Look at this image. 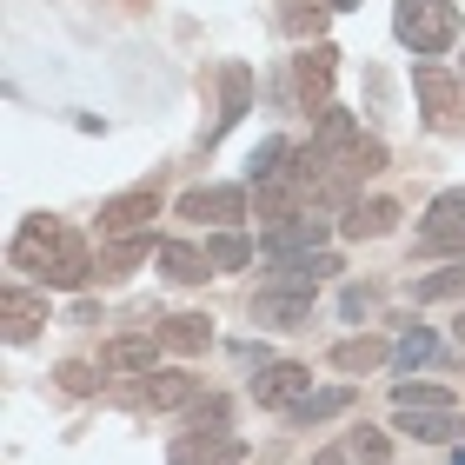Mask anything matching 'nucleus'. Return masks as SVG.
<instances>
[{
    "instance_id": "1",
    "label": "nucleus",
    "mask_w": 465,
    "mask_h": 465,
    "mask_svg": "<svg viewBox=\"0 0 465 465\" xmlns=\"http://www.w3.org/2000/svg\"><path fill=\"white\" fill-rule=\"evenodd\" d=\"M7 260H14V272H34L40 286H87L100 272L87 240H80L67 220H54V213H34L27 226H20L14 246H7Z\"/></svg>"
},
{
    "instance_id": "2",
    "label": "nucleus",
    "mask_w": 465,
    "mask_h": 465,
    "mask_svg": "<svg viewBox=\"0 0 465 465\" xmlns=\"http://www.w3.org/2000/svg\"><path fill=\"white\" fill-rule=\"evenodd\" d=\"M312 146H320L326 160H340L352 180H372L379 166H386V146H379L366 126L346 114V107H326L320 120H312Z\"/></svg>"
},
{
    "instance_id": "3",
    "label": "nucleus",
    "mask_w": 465,
    "mask_h": 465,
    "mask_svg": "<svg viewBox=\"0 0 465 465\" xmlns=\"http://www.w3.org/2000/svg\"><path fill=\"white\" fill-rule=\"evenodd\" d=\"M392 34L406 40L419 60H432V54H446L459 40V7L452 0H399L392 7Z\"/></svg>"
},
{
    "instance_id": "4",
    "label": "nucleus",
    "mask_w": 465,
    "mask_h": 465,
    "mask_svg": "<svg viewBox=\"0 0 465 465\" xmlns=\"http://www.w3.org/2000/svg\"><path fill=\"white\" fill-rule=\"evenodd\" d=\"M134 412H186L200 399V379L193 372H146V379H134V386L120 392Z\"/></svg>"
},
{
    "instance_id": "5",
    "label": "nucleus",
    "mask_w": 465,
    "mask_h": 465,
    "mask_svg": "<svg viewBox=\"0 0 465 465\" xmlns=\"http://www.w3.org/2000/svg\"><path fill=\"white\" fill-rule=\"evenodd\" d=\"M326 232H332V220H320V213H292V220H280V226H266V232H260V252H266V260L326 252Z\"/></svg>"
},
{
    "instance_id": "6",
    "label": "nucleus",
    "mask_w": 465,
    "mask_h": 465,
    "mask_svg": "<svg viewBox=\"0 0 465 465\" xmlns=\"http://www.w3.org/2000/svg\"><path fill=\"white\" fill-rule=\"evenodd\" d=\"M153 213H160V186H134V193H114L107 206H100V240H140Z\"/></svg>"
},
{
    "instance_id": "7",
    "label": "nucleus",
    "mask_w": 465,
    "mask_h": 465,
    "mask_svg": "<svg viewBox=\"0 0 465 465\" xmlns=\"http://www.w3.org/2000/svg\"><path fill=\"white\" fill-rule=\"evenodd\" d=\"M306 392H312V372H306V366H292V359H266L260 379H252V399H260L266 412H292Z\"/></svg>"
},
{
    "instance_id": "8",
    "label": "nucleus",
    "mask_w": 465,
    "mask_h": 465,
    "mask_svg": "<svg viewBox=\"0 0 465 465\" xmlns=\"http://www.w3.org/2000/svg\"><path fill=\"white\" fill-rule=\"evenodd\" d=\"M180 220H200V226L232 232L246 220V186H193V193L180 200Z\"/></svg>"
},
{
    "instance_id": "9",
    "label": "nucleus",
    "mask_w": 465,
    "mask_h": 465,
    "mask_svg": "<svg viewBox=\"0 0 465 465\" xmlns=\"http://www.w3.org/2000/svg\"><path fill=\"white\" fill-rule=\"evenodd\" d=\"M412 87H419V114H426V126H439V134H452L459 126V80L446 74V67H419L412 74Z\"/></svg>"
},
{
    "instance_id": "10",
    "label": "nucleus",
    "mask_w": 465,
    "mask_h": 465,
    "mask_svg": "<svg viewBox=\"0 0 465 465\" xmlns=\"http://www.w3.org/2000/svg\"><path fill=\"white\" fill-rule=\"evenodd\" d=\"M326 272H340L332 252H300V260H266L260 286H266V292H320Z\"/></svg>"
},
{
    "instance_id": "11",
    "label": "nucleus",
    "mask_w": 465,
    "mask_h": 465,
    "mask_svg": "<svg viewBox=\"0 0 465 465\" xmlns=\"http://www.w3.org/2000/svg\"><path fill=\"white\" fill-rule=\"evenodd\" d=\"M173 465H246V446L232 432H180L173 446H166Z\"/></svg>"
},
{
    "instance_id": "12",
    "label": "nucleus",
    "mask_w": 465,
    "mask_h": 465,
    "mask_svg": "<svg viewBox=\"0 0 465 465\" xmlns=\"http://www.w3.org/2000/svg\"><path fill=\"white\" fill-rule=\"evenodd\" d=\"M332 67H340V54L326 47V40H312V47L292 60V74H300V100L312 114H326L332 107Z\"/></svg>"
},
{
    "instance_id": "13",
    "label": "nucleus",
    "mask_w": 465,
    "mask_h": 465,
    "mask_svg": "<svg viewBox=\"0 0 465 465\" xmlns=\"http://www.w3.org/2000/svg\"><path fill=\"white\" fill-rule=\"evenodd\" d=\"M0 320H7V340L14 346H27L40 326H47V292H34V286H7L0 292Z\"/></svg>"
},
{
    "instance_id": "14",
    "label": "nucleus",
    "mask_w": 465,
    "mask_h": 465,
    "mask_svg": "<svg viewBox=\"0 0 465 465\" xmlns=\"http://www.w3.org/2000/svg\"><path fill=\"white\" fill-rule=\"evenodd\" d=\"M160 359V332H126V340H107L100 346V366L107 372H126V379H146Z\"/></svg>"
},
{
    "instance_id": "15",
    "label": "nucleus",
    "mask_w": 465,
    "mask_h": 465,
    "mask_svg": "<svg viewBox=\"0 0 465 465\" xmlns=\"http://www.w3.org/2000/svg\"><path fill=\"white\" fill-rule=\"evenodd\" d=\"M399 226V206L392 200H352L340 213V232L346 240H386V232Z\"/></svg>"
},
{
    "instance_id": "16",
    "label": "nucleus",
    "mask_w": 465,
    "mask_h": 465,
    "mask_svg": "<svg viewBox=\"0 0 465 465\" xmlns=\"http://www.w3.org/2000/svg\"><path fill=\"white\" fill-rule=\"evenodd\" d=\"M386 359H399V346H386L379 332H352V340L332 346V366H340V372H379Z\"/></svg>"
},
{
    "instance_id": "17",
    "label": "nucleus",
    "mask_w": 465,
    "mask_h": 465,
    "mask_svg": "<svg viewBox=\"0 0 465 465\" xmlns=\"http://www.w3.org/2000/svg\"><path fill=\"white\" fill-rule=\"evenodd\" d=\"M399 432L419 439V446H452V439L465 432V412H399Z\"/></svg>"
},
{
    "instance_id": "18",
    "label": "nucleus",
    "mask_w": 465,
    "mask_h": 465,
    "mask_svg": "<svg viewBox=\"0 0 465 465\" xmlns=\"http://www.w3.org/2000/svg\"><path fill=\"white\" fill-rule=\"evenodd\" d=\"M252 320L260 326H300V320H312V292H252Z\"/></svg>"
},
{
    "instance_id": "19",
    "label": "nucleus",
    "mask_w": 465,
    "mask_h": 465,
    "mask_svg": "<svg viewBox=\"0 0 465 465\" xmlns=\"http://www.w3.org/2000/svg\"><path fill=\"white\" fill-rule=\"evenodd\" d=\"M160 266H166V280H180V286L213 280V260H206V246H186V240H160Z\"/></svg>"
},
{
    "instance_id": "20",
    "label": "nucleus",
    "mask_w": 465,
    "mask_h": 465,
    "mask_svg": "<svg viewBox=\"0 0 465 465\" xmlns=\"http://www.w3.org/2000/svg\"><path fill=\"white\" fill-rule=\"evenodd\" d=\"M419 260H446V252H452V260H465V220H446V213H432L426 226H419Z\"/></svg>"
},
{
    "instance_id": "21",
    "label": "nucleus",
    "mask_w": 465,
    "mask_h": 465,
    "mask_svg": "<svg viewBox=\"0 0 465 465\" xmlns=\"http://www.w3.org/2000/svg\"><path fill=\"white\" fill-rule=\"evenodd\" d=\"M220 87H226V107H220V120H213V134H206V140H220L226 126H240L246 100H252V74L240 67V60H226V67H220Z\"/></svg>"
},
{
    "instance_id": "22",
    "label": "nucleus",
    "mask_w": 465,
    "mask_h": 465,
    "mask_svg": "<svg viewBox=\"0 0 465 465\" xmlns=\"http://www.w3.org/2000/svg\"><path fill=\"white\" fill-rule=\"evenodd\" d=\"M206 340H213V320H206V312H173V320L160 326L166 352H206Z\"/></svg>"
},
{
    "instance_id": "23",
    "label": "nucleus",
    "mask_w": 465,
    "mask_h": 465,
    "mask_svg": "<svg viewBox=\"0 0 465 465\" xmlns=\"http://www.w3.org/2000/svg\"><path fill=\"white\" fill-rule=\"evenodd\" d=\"M392 412H452V392L432 379H399L392 386Z\"/></svg>"
},
{
    "instance_id": "24",
    "label": "nucleus",
    "mask_w": 465,
    "mask_h": 465,
    "mask_svg": "<svg viewBox=\"0 0 465 465\" xmlns=\"http://www.w3.org/2000/svg\"><path fill=\"white\" fill-rule=\"evenodd\" d=\"M346 406H352V386H326V392H306L286 419H292V426H326V419H340Z\"/></svg>"
},
{
    "instance_id": "25",
    "label": "nucleus",
    "mask_w": 465,
    "mask_h": 465,
    "mask_svg": "<svg viewBox=\"0 0 465 465\" xmlns=\"http://www.w3.org/2000/svg\"><path fill=\"white\" fill-rule=\"evenodd\" d=\"M412 300L432 306V300H465V260H452L446 272H419L412 280Z\"/></svg>"
},
{
    "instance_id": "26",
    "label": "nucleus",
    "mask_w": 465,
    "mask_h": 465,
    "mask_svg": "<svg viewBox=\"0 0 465 465\" xmlns=\"http://www.w3.org/2000/svg\"><path fill=\"white\" fill-rule=\"evenodd\" d=\"M206 260H213V272H240L252 260V240L246 232H213V240H206Z\"/></svg>"
},
{
    "instance_id": "27",
    "label": "nucleus",
    "mask_w": 465,
    "mask_h": 465,
    "mask_svg": "<svg viewBox=\"0 0 465 465\" xmlns=\"http://www.w3.org/2000/svg\"><path fill=\"white\" fill-rule=\"evenodd\" d=\"M186 419H193V432H232V406H226L220 392L193 399V406H186Z\"/></svg>"
},
{
    "instance_id": "28",
    "label": "nucleus",
    "mask_w": 465,
    "mask_h": 465,
    "mask_svg": "<svg viewBox=\"0 0 465 465\" xmlns=\"http://www.w3.org/2000/svg\"><path fill=\"white\" fill-rule=\"evenodd\" d=\"M426 359H439V340H432V332L426 326H406V332H399V366H426Z\"/></svg>"
},
{
    "instance_id": "29",
    "label": "nucleus",
    "mask_w": 465,
    "mask_h": 465,
    "mask_svg": "<svg viewBox=\"0 0 465 465\" xmlns=\"http://www.w3.org/2000/svg\"><path fill=\"white\" fill-rule=\"evenodd\" d=\"M146 260V240H114L107 252H100V280H120L126 266H140Z\"/></svg>"
},
{
    "instance_id": "30",
    "label": "nucleus",
    "mask_w": 465,
    "mask_h": 465,
    "mask_svg": "<svg viewBox=\"0 0 465 465\" xmlns=\"http://www.w3.org/2000/svg\"><path fill=\"white\" fill-rule=\"evenodd\" d=\"M346 446H352V459H359V465H386V459H392V439L379 432V426H359Z\"/></svg>"
},
{
    "instance_id": "31",
    "label": "nucleus",
    "mask_w": 465,
    "mask_h": 465,
    "mask_svg": "<svg viewBox=\"0 0 465 465\" xmlns=\"http://www.w3.org/2000/svg\"><path fill=\"white\" fill-rule=\"evenodd\" d=\"M326 14H332L326 0H286V14H280V20H286L292 34H320V20H326Z\"/></svg>"
},
{
    "instance_id": "32",
    "label": "nucleus",
    "mask_w": 465,
    "mask_h": 465,
    "mask_svg": "<svg viewBox=\"0 0 465 465\" xmlns=\"http://www.w3.org/2000/svg\"><path fill=\"white\" fill-rule=\"evenodd\" d=\"M60 386H67V392H94V366L67 359V366H60Z\"/></svg>"
},
{
    "instance_id": "33",
    "label": "nucleus",
    "mask_w": 465,
    "mask_h": 465,
    "mask_svg": "<svg viewBox=\"0 0 465 465\" xmlns=\"http://www.w3.org/2000/svg\"><path fill=\"white\" fill-rule=\"evenodd\" d=\"M432 213H446V220H465V186H452V193H439V200H432Z\"/></svg>"
},
{
    "instance_id": "34",
    "label": "nucleus",
    "mask_w": 465,
    "mask_h": 465,
    "mask_svg": "<svg viewBox=\"0 0 465 465\" xmlns=\"http://www.w3.org/2000/svg\"><path fill=\"white\" fill-rule=\"evenodd\" d=\"M312 465H359L352 446H326V452H312Z\"/></svg>"
},
{
    "instance_id": "35",
    "label": "nucleus",
    "mask_w": 465,
    "mask_h": 465,
    "mask_svg": "<svg viewBox=\"0 0 465 465\" xmlns=\"http://www.w3.org/2000/svg\"><path fill=\"white\" fill-rule=\"evenodd\" d=\"M359 312H372V292H359V286H352V292H346V320H359Z\"/></svg>"
},
{
    "instance_id": "36",
    "label": "nucleus",
    "mask_w": 465,
    "mask_h": 465,
    "mask_svg": "<svg viewBox=\"0 0 465 465\" xmlns=\"http://www.w3.org/2000/svg\"><path fill=\"white\" fill-rule=\"evenodd\" d=\"M452 332H459V346H465V312H459V320H452Z\"/></svg>"
},
{
    "instance_id": "37",
    "label": "nucleus",
    "mask_w": 465,
    "mask_h": 465,
    "mask_svg": "<svg viewBox=\"0 0 465 465\" xmlns=\"http://www.w3.org/2000/svg\"><path fill=\"white\" fill-rule=\"evenodd\" d=\"M332 7H359V0H332Z\"/></svg>"
},
{
    "instance_id": "38",
    "label": "nucleus",
    "mask_w": 465,
    "mask_h": 465,
    "mask_svg": "<svg viewBox=\"0 0 465 465\" xmlns=\"http://www.w3.org/2000/svg\"><path fill=\"white\" fill-rule=\"evenodd\" d=\"M452 465H465V452H452Z\"/></svg>"
}]
</instances>
